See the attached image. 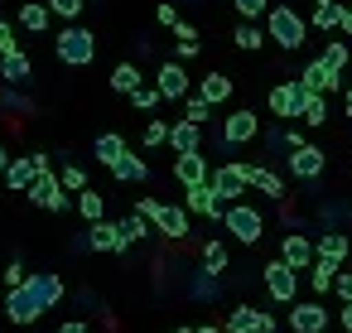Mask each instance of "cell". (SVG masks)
I'll use <instances>...</instances> for the list:
<instances>
[{"label":"cell","mask_w":352,"mask_h":333,"mask_svg":"<svg viewBox=\"0 0 352 333\" xmlns=\"http://www.w3.org/2000/svg\"><path fill=\"white\" fill-rule=\"evenodd\" d=\"M58 294H63V280L54 270H34L20 290L6 294V314H10V323H34L58 304Z\"/></svg>","instance_id":"obj_1"},{"label":"cell","mask_w":352,"mask_h":333,"mask_svg":"<svg viewBox=\"0 0 352 333\" xmlns=\"http://www.w3.org/2000/svg\"><path fill=\"white\" fill-rule=\"evenodd\" d=\"M54 49H58V58L73 63V68H87V63L97 58V39H92V30H82V25H63V34L54 39Z\"/></svg>","instance_id":"obj_2"},{"label":"cell","mask_w":352,"mask_h":333,"mask_svg":"<svg viewBox=\"0 0 352 333\" xmlns=\"http://www.w3.org/2000/svg\"><path fill=\"white\" fill-rule=\"evenodd\" d=\"M135 213H140V217H150V222H155L164 237H174V241H179V237H188V213H184V208H174V203L140 198V203H135Z\"/></svg>","instance_id":"obj_3"},{"label":"cell","mask_w":352,"mask_h":333,"mask_svg":"<svg viewBox=\"0 0 352 333\" xmlns=\"http://www.w3.org/2000/svg\"><path fill=\"white\" fill-rule=\"evenodd\" d=\"M265 34H270L280 49H299V44H304V20H299L289 6H275V10L265 15Z\"/></svg>","instance_id":"obj_4"},{"label":"cell","mask_w":352,"mask_h":333,"mask_svg":"<svg viewBox=\"0 0 352 333\" xmlns=\"http://www.w3.org/2000/svg\"><path fill=\"white\" fill-rule=\"evenodd\" d=\"M30 198H34L39 208H49V213H68V208H73V193L63 189V179H58L54 169H44V174L30 184Z\"/></svg>","instance_id":"obj_5"},{"label":"cell","mask_w":352,"mask_h":333,"mask_svg":"<svg viewBox=\"0 0 352 333\" xmlns=\"http://www.w3.org/2000/svg\"><path fill=\"white\" fill-rule=\"evenodd\" d=\"M222 222H227V232H232V237H236L241 246H251V241H261V232H265V217H261V213H256L251 203H232Z\"/></svg>","instance_id":"obj_6"},{"label":"cell","mask_w":352,"mask_h":333,"mask_svg":"<svg viewBox=\"0 0 352 333\" xmlns=\"http://www.w3.org/2000/svg\"><path fill=\"white\" fill-rule=\"evenodd\" d=\"M44 169H49V155H15L10 169H6V184H10L15 193H30V184H34Z\"/></svg>","instance_id":"obj_7"},{"label":"cell","mask_w":352,"mask_h":333,"mask_svg":"<svg viewBox=\"0 0 352 333\" xmlns=\"http://www.w3.org/2000/svg\"><path fill=\"white\" fill-rule=\"evenodd\" d=\"M208 184L217 189V198H222V203H236V198L251 189V184H246V164H236V160H232V164H222V169H212V179H208Z\"/></svg>","instance_id":"obj_8"},{"label":"cell","mask_w":352,"mask_h":333,"mask_svg":"<svg viewBox=\"0 0 352 333\" xmlns=\"http://www.w3.org/2000/svg\"><path fill=\"white\" fill-rule=\"evenodd\" d=\"M265 290H270V299L289 304V299L299 294V270L285 266V261H270V266H265Z\"/></svg>","instance_id":"obj_9"},{"label":"cell","mask_w":352,"mask_h":333,"mask_svg":"<svg viewBox=\"0 0 352 333\" xmlns=\"http://www.w3.org/2000/svg\"><path fill=\"white\" fill-rule=\"evenodd\" d=\"M227 333H275V319L265 309H251V304H236L227 314Z\"/></svg>","instance_id":"obj_10"},{"label":"cell","mask_w":352,"mask_h":333,"mask_svg":"<svg viewBox=\"0 0 352 333\" xmlns=\"http://www.w3.org/2000/svg\"><path fill=\"white\" fill-rule=\"evenodd\" d=\"M256 131H261L256 111H232V116L222 121V150H232V145H246V140H256Z\"/></svg>","instance_id":"obj_11"},{"label":"cell","mask_w":352,"mask_h":333,"mask_svg":"<svg viewBox=\"0 0 352 333\" xmlns=\"http://www.w3.org/2000/svg\"><path fill=\"white\" fill-rule=\"evenodd\" d=\"M155 87L164 92V102H184V97H188V73H184V63L169 58V63L155 73Z\"/></svg>","instance_id":"obj_12"},{"label":"cell","mask_w":352,"mask_h":333,"mask_svg":"<svg viewBox=\"0 0 352 333\" xmlns=\"http://www.w3.org/2000/svg\"><path fill=\"white\" fill-rule=\"evenodd\" d=\"M131 241H126V232H121V222H92L87 227V251H126Z\"/></svg>","instance_id":"obj_13"},{"label":"cell","mask_w":352,"mask_h":333,"mask_svg":"<svg viewBox=\"0 0 352 333\" xmlns=\"http://www.w3.org/2000/svg\"><path fill=\"white\" fill-rule=\"evenodd\" d=\"M323 323H328V309L318 299H304V304L289 309V328L294 333H323Z\"/></svg>","instance_id":"obj_14"},{"label":"cell","mask_w":352,"mask_h":333,"mask_svg":"<svg viewBox=\"0 0 352 333\" xmlns=\"http://www.w3.org/2000/svg\"><path fill=\"white\" fill-rule=\"evenodd\" d=\"M270 111L299 121V111H304V83H280V87L270 92Z\"/></svg>","instance_id":"obj_15"},{"label":"cell","mask_w":352,"mask_h":333,"mask_svg":"<svg viewBox=\"0 0 352 333\" xmlns=\"http://www.w3.org/2000/svg\"><path fill=\"white\" fill-rule=\"evenodd\" d=\"M227 208H232V203H222L212 184H193V189H188V213H203V217H227Z\"/></svg>","instance_id":"obj_16"},{"label":"cell","mask_w":352,"mask_h":333,"mask_svg":"<svg viewBox=\"0 0 352 333\" xmlns=\"http://www.w3.org/2000/svg\"><path fill=\"white\" fill-rule=\"evenodd\" d=\"M289 174H294V179H318V174H323V150H318V145L289 150Z\"/></svg>","instance_id":"obj_17"},{"label":"cell","mask_w":352,"mask_h":333,"mask_svg":"<svg viewBox=\"0 0 352 333\" xmlns=\"http://www.w3.org/2000/svg\"><path fill=\"white\" fill-rule=\"evenodd\" d=\"M174 179H179L184 189H193V184H208L212 174H208V160L193 150V155H174Z\"/></svg>","instance_id":"obj_18"},{"label":"cell","mask_w":352,"mask_h":333,"mask_svg":"<svg viewBox=\"0 0 352 333\" xmlns=\"http://www.w3.org/2000/svg\"><path fill=\"white\" fill-rule=\"evenodd\" d=\"M280 261L294 266V270H309V266H314V241H309L304 232H289L285 246H280Z\"/></svg>","instance_id":"obj_19"},{"label":"cell","mask_w":352,"mask_h":333,"mask_svg":"<svg viewBox=\"0 0 352 333\" xmlns=\"http://www.w3.org/2000/svg\"><path fill=\"white\" fill-rule=\"evenodd\" d=\"M299 83H304L309 92H333V87L342 83V73H333V68H328L323 58H314V63H309V68L299 73Z\"/></svg>","instance_id":"obj_20"},{"label":"cell","mask_w":352,"mask_h":333,"mask_svg":"<svg viewBox=\"0 0 352 333\" xmlns=\"http://www.w3.org/2000/svg\"><path fill=\"white\" fill-rule=\"evenodd\" d=\"M169 145H174V155H193V150L203 145V126H198V121H179V126H169Z\"/></svg>","instance_id":"obj_21"},{"label":"cell","mask_w":352,"mask_h":333,"mask_svg":"<svg viewBox=\"0 0 352 333\" xmlns=\"http://www.w3.org/2000/svg\"><path fill=\"white\" fill-rule=\"evenodd\" d=\"M246 184L261 189L265 198H285V179H280L275 169H256V164H246Z\"/></svg>","instance_id":"obj_22"},{"label":"cell","mask_w":352,"mask_h":333,"mask_svg":"<svg viewBox=\"0 0 352 333\" xmlns=\"http://www.w3.org/2000/svg\"><path fill=\"white\" fill-rule=\"evenodd\" d=\"M30 73H34V68H30V58H25L20 49H15V54H0V78H6L10 87L30 83Z\"/></svg>","instance_id":"obj_23"},{"label":"cell","mask_w":352,"mask_h":333,"mask_svg":"<svg viewBox=\"0 0 352 333\" xmlns=\"http://www.w3.org/2000/svg\"><path fill=\"white\" fill-rule=\"evenodd\" d=\"M198 97H203V102H212V107H217V102H227V97H232V78H227V73H208V78L198 83Z\"/></svg>","instance_id":"obj_24"},{"label":"cell","mask_w":352,"mask_h":333,"mask_svg":"<svg viewBox=\"0 0 352 333\" xmlns=\"http://www.w3.org/2000/svg\"><path fill=\"white\" fill-rule=\"evenodd\" d=\"M111 174H116V179H121V184H140V179H145V174H150V164H145V160H140V155H131V150H126V155H121V160H116V164H111Z\"/></svg>","instance_id":"obj_25"},{"label":"cell","mask_w":352,"mask_h":333,"mask_svg":"<svg viewBox=\"0 0 352 333\" xmlns=\"http://www.w3.org/2000/svg\"><path fill=\"white\" fill-rule=\"evenodd\" d=\"M140 83H145V78H140V68H135V63H116V68H111V92L131 97Z\"/></svg>","instance_id":"obj_26"},{"label":"cell","mask_w":352,"mask_h":333,"mask_svg":"<svg viewBox=\"0 0 352 333\" xmlns=\"http://www.w3.org/2000/svg\"><path fill=\"white\" fill-rule=\"evenodd\" d=\"M92 155H97V160H102V164L111 169V164H116V160L126 155V140H121L116 131H107V136H97V145H92Z\"/></svg>","instance_id":"obj_27"},{"label":"cell","mask_w":352,"mask_h":333,"mask_svg":"<svg viewBox=\"0 0 352 333\" xmlns=\"http://www.w3.org/2000/svg\"><path fill=\"white\" fill-rule=\"evenodd\" d=\"M347 251H352V241H347V232H323L318 237V256H328V261H347Z\"/></svg>","instance_id":"obj_28"},{"label":"cell","mask_w":352,"mask_h":333,"mask_svg":"<svg viewBox=\"0 0 352 333\" xmlns=\"http://www.w3.org/2000/svg\"><path fill=\"white\" fill-rule=\"evenodd\" d=\"M49 20H54V10L39 6V0H25V6H20V25H25V30L39 34V30H49Z\"/></svg>","instance_id":"obj_29"},{"label":"cell","mask_w":352,"mask_h":333,"mask_svg":"<svg viewBox=\"0 0 352 333\" xmlns=\"http://www.w3.org/2000/svg\"><path fill=\"white\" fill-rule=\"evenodd\" d=\"M299 121H304V126H323V121H328L323 92H309V87H304V111H299Z\"/></svg>","instance_id":"obj_30"},{"label":"cell","mask_w":352,"mask_h":333,"mask_svg":"<svg viewBox=\"0 0 352 333\" xmlns=\"http://www.w3.org/2000/svg\"><path fill=\"white\" fill-rule=\"evenodd\" d=\"M338 270H342L338 261H328V256H318V261L309 266V280H314V290H318V294H323V290H333V280H338Z\"/></svg>","instance_id":"obj_31"},{"label":"cell","mask_w":352,"mask_h":333,"mask_svg":"<svg viewBox=\"0 0 352 333\" xmlns=\"http://www.w3.org/2000/svg\"><path fill=\"white\" fill-rule=\"evenodd\" d=\"M174 39H179V63H184V58H198L203 39H198V30H193V25H184V20H179V25H174Z\"/></svg>","instance_id":"obj_32"},{"label":"cell","mask_w":352,"mask_h":333,"mask_svg":"<svg viewBox=\"0 0 352 333\" xmlns=\"http://www.w3.org/2000/svg\"><path fill=\"white\" fill-rule=\"evenodd\" d=\"M342 25V6L338 0H318L314 6V30H338Z\"/></svg>","instance_id":"obj_33"},{"label":"cell","mask_w":352,"mask_h":333,"mask_svg":"<svg viewBox=\"0 0 352 333\" xmlns=\"http://www.w3.org/2000/svg\"><path fill=\"white\" fill-rule=\"evenodd\" d=\"M160 102H164V92H160L155 83H140V87L131 92V107H135V111H155Z\"/></svg>","instance_id":"obj_34"},{"label":"cell","mask_w":352,"mask_h":333,"mask_svg":"<svg viewBox=\"0 0 352 333\" xmlns=\"http://www.w3.org/2000/svg\"><path fill=\"white\" fill-rule=\"evenodd\" d=\"M78 213H82L87 222H102V213H107V198H102V193H92V189H82V193H78Z\"/></svg>","instance_id":"obj_35"},{"label":"cell","mask_w":352,"mask_h":333,"mask_svg":"<svg viewBox=\"0 0 352 333\" xmlns=\"http://www.w3.org/2000/svg\"><path fill=\"white\" fill-rule=\"evenodd\" d=\"M227 270V246L222 241H208L203 246V275H222Z\"/></svg>","instance_id":"obj_36"},{"label":"cell","mask_w":352,"mask_h":333,"mask_svg":"<svg viewBox=\"0 0 352 333\" xmlns=\"http://www.w3.org/2000/svg\"><path fill=\"white\" fill-rule=\"evenodd\" d=\"M121 232H126V241H145V237H150V232H160V227H155L150 217H140V213H131V217L121 222Z\"/></svg>","instance_id":"obj_37"},{"label":"cell","mask_w":352,"mask_h":333,"mask_svg":"<svg viewBox=\"0 0 352 333\" xmlns=\"http://www.w3.org/2000/svg\"><path fill=\"white\" fill-rule=\"evenodd\" d=\"M265 39H270V34H265V30H256L251 20H246V25L236 30V49H246V54H256V49H261Z\"/></svg>","instance_id":"obj_38"},{"label":"cell","mask_w":352,"mask_h":333,"mask_svg":"<svg viewBox=\"0 0 352 333\" xmlns=\"http://www.w3.org/2000/svg\"><path fill=\"white\" fill-rule=\"evenodd\" d=\"M208 116H212V102H203L198 92H193V97H184V121H198V126H203Z\"/></svg>","instance_id":"obj_39"},{"label":"cell","mask_w":352,"mask_h":333,"mask_svg":"<svg viewBox=\"0 0 352 333\" xmlns=\"http://www.w3.org/2000/svg\"><path fill=\"white\" fill-rule=\"evenodd\" d=\"M82 6H87V0H49V10H54L58 20H68V25H78V15H82Z\"/></svg>","instance_id":"obj_40"},{"label":"cell","mask_w":352,"mask_h":333,"mask_svg":"<svg viewBox=\"0 0 352 333\" xmlns=\"http://www.w3.org/2000/svg\"><path fill=\"white\" fill-rule=\"evenodd\" d=\"M58 179H63V189H68V193H82V189H87V169H82V164H63V174H58Z\"/></svg>","instance_id":"obj_41"},{"label":"cell","mask_w":352,"mask_h":333,"mask_svg":"<svg viewBox=\"0 0 352 333\" xmlns=\"http://www.w3.org/2000/svg\"><path fill=\"white\" fill-rule=\"evenodd\" d=\"M0 280H6V285H10V290H20V285H25V280H30V266H25V261H10V266H6V270H0Z\"/></svg>","instance_id":"obj_42"},{"label":"cell","mask_w":352,"mask_h":333,"mask_svg":"<svg viewBox=\"0 0 352 333\" xmlns=\"http://www.w3.org/2000/svg\"><path fill=\"white\" fill-rule=\"evenodd\" d=\"M155 145H169V126L164 121H145V150H155Z\"/></svg>","instance_id":"obj_43"},{"label":"cell","mask_w":352,"mask_h":333,"mask_svg":"<svg viewBox=\"0 0 352 333\" xmlns=\"http://www.w3.org/2000/svg\"><path fill=\"white\" fill-rule=\"evenodd\" d=\"M323 63H328L333 73H342V68H347V44H328V49H323Z\"/></svg>","instance_id":"obj_44"},{"label":"cell","mask_w":352,"mask_h":333,"mask_svg":"<svg viewBox=\"0 0 352 333\" xmlns=\"http://www.w3.org/2000/svg\"><path fill=\"white\" fill-rule=\"evenodd\" d=\"M232 6H236L246 20H261V15H270V10H265V0H232Z\"/></svg>","instance_id":"obj_45"},{"label":"cell","mask_w":352,"mask_h":333,"mask_svg":"<svg viewBox=\"0 0 352 333\" xmlns=\"http://www.w3.org/2000/svg\"><path fill=\"white\" fill-rule=\"evenodd\" d=\"M333 290H338V299H342V304H352V270H338Z\"/></svg>","instance_id":"obj_46"},{"label":"cell","mask_w":352,"mask_h":333,"mask_svg":"<svg viewBox=\"0 0 352 333\" xmlns=\"http://www.w3.org/2000/svg\"><path fill=\"white\" fill-rule=\"evenodd\" d=\"M20 44H15V30H10V20H0V54H15Z\"/></svg>","instance_id":"obj_47"},{"label":"cell","mask_w":352,"mask_h":333,"mask_svg":"<svg viewBox=\"0 0 352 333\" xmlns=\"http://www.w3.org/2000/svg\"><path fill=\"white\" fill-rule=\"evenodd\" d=\"M160 25L174 30V25H179V10H174V6H160Z\"/></svg>","instance_id":"obj_48"},{"label":"cell","mask_w":352,"mask_h":333,"mask_svg":"<svg viewBox=\"0 0 352 333\" xmlns=\"http://www.w3.org/2000/svg\"><path fill=\"white\" fill-rule=\"evenodd\" d=\"M342 34H352V6H342V25H338Z\"/></svg>","instance_id":"obj_49"},{"label":"cell","mask_w":352,"mask_h":333,"mask_svg":"<svg viewBox=\"0 0 352 333\" xmlns=\"http://www.w3.org/2000/svg\"><path fill=\"white\" fill-rule=\"evenodd\" d=\"M58 333H87V323H78V319H68V323H63Z\"/></svg>","instance_id":"obj_50"},{"label":"cell","mask_w":352,"mask_h":333,"mask_svg":"<svg viewBox=\"0 0 352 333\" xmlns=\"http://www.w3.org/2000/svg\"><path fill=\"white\" fill-rule=\"evenodd\" d=\"M342 328L352 333V304H342Z\"/></svg>","instance_id":"obj_51"},{"label":"cell","mask_w":352,"mask_h":333,"mask_svg":"<svg viewBox=\"0 0 352 333\" xmlns=\"http://www.w3.org/2000/svg\"><path fill=\"white\" fill-rule=\"evenodd\" d=\"M10 169V155H6V145H0V174H6Z\"/></svg>","instance_id":"obj_52"},{"label":"cell","mask_w":352,"mask_h":333,"mask_svg":"<svg viewBox=\"0 0 352 333\" xmlns=\"http://www.w3.org/2000/svg\"><path fill=\"white\" fill-rule=\"evenodd\" d=\"M193 333H222V328H217V323H203V328H193Z\"/></svg>","instance_id":"obj_53"},{"label":"cell","mask_w":352,"mask_h":333,"mask_svg":"<svg viewBox=\"0 0 352 333\" xmlns=\"http://www.w3.org/2000/svg\"><path fill=\"white\" fill-rule=\"evenodd\" d=\"M342 107H347V116H352V87H347V97H342Z\"/></svg>","instance_id":"obj_54"},{"label":"cell","mask_w":352,"mask_h":333,"mask_svg":"<svg viewBox=\"0 0 352 333\" xmlns=\"http://www.w3.org/2000/svg\"><path fill=\"white\" fill-rule=\"evenodd\" d=\"M169 333H188V328H169Z\"/></svg>","instance_id":"obj_55"}]
</instances>
